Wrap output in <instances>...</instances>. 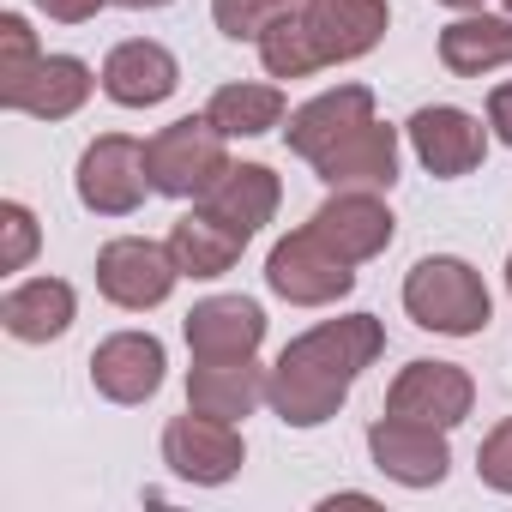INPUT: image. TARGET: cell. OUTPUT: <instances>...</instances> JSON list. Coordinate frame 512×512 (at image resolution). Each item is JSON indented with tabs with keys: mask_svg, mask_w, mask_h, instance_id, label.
Here are the masks:
<instances>
[{
	"mask_svg": "<svg viewBox=\"0 0 512 512\" xmlns=\"http://www.w3.org/2000/svg\"><path fill=\"white\" fill-rule=\"evenodd\" d=\"M470 404H476V386L458 362H410L386 392L392 416H410L428 428H458L470 416Z\"/></svg>",
	"mask_w": 512,
	"mask_h": 512,
	"instance_id": "obj_10",
	"label": "cell"
},
{
	"mask_svg": "<svg viewBox=\"0 0 512 512\" xmlns=\"http://www.w3.org/2000/svg\"><path fill=\"white\" fill-rule=\"evenodd\" d=\"M37 217H31V205H19V199H7L0 205V272H25L31 266V253H37Z\"/></svg>",
	"mask_w": 512,
	"mask_h": 512,
	"instance_id": "obj_28",
	"label": "cell"
},
{
	"mask_svg": "<svg viewBox=\"0 0 512 512\" xmlns=\"http://www.w3.org/2000/svg\"><path fill=\"white\" fill-rule=\"evenodd\" d=\"M79 314V296L67 278H25L13 284L7 296H0V326H7V338L19 344H49L73 326Z\"/></svg>",
	"mask_w": 512,
	"mask_h": 512,
	"instance_id": "obj_18",
	"label": "cell"
},
{
	"mask_svg": "<svg viewBox=\"0 0 512 512\" xmlns=\"http://www.w3.org/2000/svg\"><path fill=\"white\" fill-rule=\"evenodd\" d=\"M73 181H79V205L97 211V217H133V211L145 205V193H157V187H151V157H145V145L127 139V133L91 139Z\"/></svg>",
	"mask_w": 512,
	"mask_h": 512,
	"instance_id": "obj_5",
	"label": "cell"
},
{
	"mask_svg": "<svg viewBox=\"0 0 512 512\" xmlns=\"http://www.w3.org/2000/svg\"><path fill=\"white\" fill-rule=\"evenodd\" d=\"M205 121L223 139H260V133L284 127V91L278 85H223V91H211Z\"/></svg>",
	"mask_w": 512,
	"mask_h": 512,
	"instance_id": "obj_24",
	"label": "cell"
},
{
	"mask_svg": "<svg viewBox=\"0 0 512 512\" xmlns=\"http://www.w3.org/2000/svg\"><path fill=\"white\" fill-rule=\"evenodd\" d=\"M308 223H314V235L326 247L344 253L350 266H362V260H374V253L392 247V211H386L380 193H362V187H338Z\"/></svg>",
	"mask_w": 512,
	"mask_h": 512,
	"instance_id": "obj_14",
	"label": "cell"
},
{
	"mask_svg": "<svg viewBox=\"0 0 512 512\" xmlns=\"http://www.w3.org/2000/svg\"><path fill=\"white\" fill-rule=\"evenodd\" d=\"M506 290H512V260H506Z\"/></svg>",
	"mask_w": 512,
	"mask_h": 512,
	"instance_id": "obj_34",
	"label": "cell"
},
{
	"mask_svg": "<svg viewBox=\"0 0 512 512\" xmlns=\"http://www.w3.org/2000/svg\"><path fill=\"white\" fill-rule=\"evenodd\" d=\"M181 266L169 241H145V235H115L103 253H97V290L127 308V314H145V308H163L169 290H175Z\"/></svg>",
	"mask_w": 512,
	"mask_h": 512,
	"instance_id": "obj_6",
	"label": "cell"
},
{
	"mask_svg": "<svg viewBox=\"0 0 512 512\" xmlns=\"http://www.w3.org/2000/svg\"><path fill=\"white\" fill-rule=\"evenodd\" d=\"M476 476H482L494 494H512V416L482 440V452H476Z\"/></svg>",
	"mask_w": 512,
	"mask_h": 512,
	"instance_id": "obj_29",
	"label": "cell"
},
{
	"mask_svg": "<svg viewBox=\"0 0 512 512\" xmlns=\"http://www.w3.org/2000/svg\"><path fill=\"white\" fill-rule=\"evenodd\" d=\"M43 61L37 49V31L19 19V13H0V97H7L13 85H25V73Z\"/></svg>",
	"mask_w": 512,
	"mask_h": 512,
	"instance_id": "obj_27",
	"label": "cell"
},
{
	"mask_svg": "<svg viewBox=\"0 0 512 512\" xmlns=\"http://www.w3.org/2000/svg\"><path fill=\"white\" fill-rule=\"evenodd\" d=\"M386 350V332L374 314H350V320H326L314 332H302L272 380H266V404L290 422V428H320L338 416V404L350 398V386L362 380V368Z\"/></svg>",
	"mask_w": 512,
	"mask_h": 512,
	"instance_id": "obj_1",
	"label": "cell"
},
{
	"mask_svg": "<svg viewBox=\"0 0 512 512\" xmlns=\"http://www.w3.org/2000/svg\"><path fill=\"white\" fill-rule=\"evenodd\" d=\"M260 61H266V73L272 79H308V73H320L326 61H320V49H314V37H308V25H302V7L296 13H284L266 37H260Z\"/></svg>",
	"mask_w": 512,
	"mask_h": 512,
	"instance_id": "obj_25",
	"label": "cell"
},
{
	"mask_svg": "<svg viewBox=\"0 0 512 512\" xmlns=\"http://www.w3.org/2000/svg\"><path fill=\"white\" fill-rule=\"evenodd\" d=\"M91 67L79 61V55H43L31 73H25V85H13L7 103L13 115H37V121H67V115H79L85 109V97H91Z\"/></svg>",
	"mask_w": 512,
	"mask_h": 512,
	"instance_id": "obj_17",
	"label": "cell"
},
{
	"mask_svg": "<svg viewBox=\"0 0 512 512\" xmlns=\"http://www.w3.org/2000/svg\"><path fill=\"white\" fill-rule=\"evenodd\" d=\"M386 19H392L386 0H302V25H308L326 67L362 61L386 37Z\"/></svg>",
	"mask_w": 512,
	"mask_h": 512,
	"instance_id": "obj_15",
	"label": "cell"
},
{
	"mask_svg": "<svg viewBox=\"0 0 512 512\" xmlns=\"http://www.w3.org/2000/svg\"><path fill=\"white\" fill-rule=\"evenodd\" d=\"M175 85H181V61L151 37L115 43L103 61V97L121 109H157L163 97H175Z\"/></svg>",
	"mask_w": 512,
	"mask_h": 512,
	"instance_id": "obj_16",
	"label": "cell"
},
{
	"mask_svg": "<svg viewBox=\"0 0 512 512\" xmlns=\"http://www.w3.org/2000/svg\"><path fill=\"white\" fill-rule=\"evenodd\" d=\"M314 175L326 181V187H362V193H386L392 181H398V127H380V121H368V127H356L326 163H314Z\"/></svg>",
	"mask_w": 512,
	"mask_h": 512,
	"instance_id": "obj_19",
	"label": "cell"
},
{
	"mask_svg": "<svg viewBox=\"0 0 512 512\" xmlns=\"http://www.w3.org/2000/svg\"><path fill=\"white\" fill-rule=\"evenodd\" d=\"M163 464L181 482H193V488H217V482H229L247 464V446H241L235 422H217L205 410H187V416H175L163 428Z\"/></svg>",
	"mask_w": 512,
	"mask_h": 512,
	"instance_id": "obj_7",
	"label": "cell"
},
{
	"mask_svg": "<svg viewBox=\"0 0 512 512\" xmlns=\"http://www.w3.org/2000/svg\"><path fill=\"white\" fill-rule=\"evenodd\" d=\"M115 7H127V13H157V7H169V0H115Z\"/></svg>",
	"mask_w": 512,
	"mask_h": 512,
	"instance_id": "obj_32",
	"label": "cell"
},
{
	"mask_svg": "<svg viewBox=\"0 0 512 512\" xmlns=\"http://www.w3.org/2000/svg\"><path fill=\"white\" fill-rule=\"evenodd\" d=\"M37 7L49 13V19H61V25H85V19H97L109 0H37Z\"/></svg>",
	"mask_w": 512,
	"mask_h": 512,
	"instance_id": "obj_30",
	"label": "cell"
},
{
	"mask_svg": "<svg viewBox=\"0 0 512 512\" xmlns=\"http://www.w3.org/2000/svg\"><path fill=\"white\" fill-rule=\"evenodd\" d=\"M446 7H458V13H476V7H482V0H446Z\"/></svg>",
	"mask_w": 512,
	"mask_h": 512,
	"instance_id": "obj_33",
	"label": "cell"
},
{
	"mask_svg": "<svg viewBox=\"0 0 512 512\" xmlns=\"http://www.w3.org/2000/svg\"><path fill=\"white\" fill-rule=\"evenodd\" d=\"M374 121V91L368 85H338V91H320L314 103H302L296 115H290V127H284V139H290V151L302 157V163H326L356 127H368Z\"/></svg>",
	"mask_w": 512,
	"mask_h": 512,
	"instance_id": "obj_12",
	"label": "cell"
},
{
	"mask_svg": "<svg viewBox=\"0 0 512 512\" xmlns=\"http://www.w3.org/2000/svg\"><path fill=\"white\" fill-rule=\"evenodd\" d=\"M266 368L253 362H193L187 374V410H205L217 422H241L266 404Z\"/></svg>",
	"mask_w": 512,
	"mask_h": 512,
	"instance_id": "obj_20",
	"label": "cell"
},
{
	"mask_svg": "<svg viewBox=\"0 0 512 512\" xmlns=\"http://www.w3.org/2000/svg\"><path fill=\"white\" fill-rule=\"evenodd\" d=\"M278 199H284V187H278V175H272L266 163H235V169H229V175H223V181H217L199 205L253 241V235H260V229L272 223Z\"/></svg>",
	"mask_w": 512,
	"mask_h": 512,
	"instance_id": "obj_22",
	"label": "cell"
},
{
	"mask_svg": "<svg viewBox=\"0 0 512 512\" xmlns=\"http://www.w3.org/2000/svg\"><path fill=\"white\" fill-rule=\"evenodd\" d=\"M500 7H506V13H512V0H500Z\"/></svg>",
	"mask_w": 512,
	"mask_h": 512,
	"instance_id": "obj_35",
	"label": "cell"
},
{
	"mask_svg": "<svg viewBox=\"0 0 512 512\" xmlns=\"http://www.w3.org/2000/svg\"><path fill=\"white\" fill-rule=\"evenodd\" d=\"M368 452H374V470H386L404 488H434V482H446V464H452L446 428H428V422H410L392 410L368 428Z\"/></svg>",
	"mask_w": 512,
	"mask_h": 512,
	"instance_id": "obj_9",
	"label": "cell"
},
{
	"mask_svg": "<svg viewBox=\"0 0 512 512\" xmlns=\"http://www.w3.org/2000/svg\"><path fill=\"white\" fill-rule=\"evenodd\" d=\"M488 127H494L500 145H512V79L488 91Z\"/></svg>",
	"mask_w": 512,
	"mask_h": 512,
	"instance_id": "obj_31",
	"label": "cell"
},
{
	"mask_svg": "<svg viewBox=\"0 0 512 512\" xmlns=\"http://www.w3.org/2000/svg\"><path fill=\"white\" fill-rule=\"evenodd\" d=\"M241 247H247V235L229 229L223 217H211L205 205L187 211V217H175V229H169V253H175L181 278H223L241 260Z\"/></svg>",
	"mask_w": 512,
	"mask_h": 512,
	"instance_id": "obj_23",
	"label": "cell"
},
{
	"mask_svg": "<svg viewBox=\"0 0 512 512\" xmlns=\"http://www.w3.org/2000/svg\"><path fill=\"white\" fill-rule=\"evenodd\" d=\"M302 0H211V19L229 43H260L284 13H296Z\"/></svg>",
	"mask_w": 512,
	"mask_h": 512,
	"instance_id": "obj_26",
	"label": "cell"
},
{
	"mask_svg": "<svg viewBox=\"0 0 512 512\" xmlns=\"http://www.w3.org/2000/svg\"><path fill=\"white\" fill-rule=\"evenodd\" d=\"M145 157H151V187L169 193V199H205L235 163H229V139L205 121V115H187V121H169L145 139Z\"/></svg>",
	"mask_w": 512,
	"mask_h": 512,
	"instance_id": "obj_3",
	"label": "cell"
},
{
	"mask_svg": "<svg viewBox=\"0 0 512 512\" xmlns=\"http://www.w3.org/2000/svg\"><path fill=\"white\" fill-rule=\"evenodd\" d=\"M404 314L422 326V332H440V338H476L488 320H494V302H488V284L470 260H452V253H434V260H416L410 278H404Z\"/></svg>",
	"mask_w": 512,
	"mask_h": 512,
	"instance_id": "obj_2",
	"label": "cell"
},
{
	"mask_svg": "<svg viewBox=\"0 0 512 512\" xmlns=\"http://www.w3.org/2000/svg\"><path fill=\"white\" fill-rule=\"evenodd\" d=\"M163 368H169V356H163V344L151 332H115V338H103L91 350V386L109 404H145V398H157Z\"/></svg>",
	"mask_w": 512,
	"mask_h": 512,
	"instance_id": "obj_13",
	"label": "cell"
},
{
	"mask_svg": "<svg viewBox=\"0 0 512 512\" xmlns=\"http://www.w3.org/2000/svg\"><path fill=\"white\" fill-rule=\"evenodd\" d=\"M404 133H410L416 163H422L428 175H440V181H458V175L482 169V157H488V127H482L476 115L452 109V103H428V109H416Z\"/></svg>",
	"mask_w": 512,
	"mask_h": 512,
	"instance_id": "obj_8",
	"label": "cell"
},
{
	"mask_svg": "<svg viewBox=\"0 0 512 512\" xmlns=\"http://www.w3.org/2000/svg\"><path fill=\"white\" fill-rule=\"evenodd\" d=\"M266 284H272V296H284L296 308H332V302H344L356 290V266L314 235V223H302L272 247Z\"/></svg>",
	"mask_w": 512,
	"mask_h": 512,
	"instance_id": "obj_4",
	"label": "cell"
},
{
	"mask_svg": "<svg viewBox=\"0 0 512 512\" xmlns=\"http://www.w3.org/2000/svg\"><path fill=\"white\" fill-rule=\"evenodd\" d=\"M260 344H266V308L253 296H211L187 314L193 362H253Z\"/></svg>",
	"mask_w": 512,
	"mask_h": 512,
	"instance_id": "obj_11",
	"label": "cell"
},
{
	"mask_svg": "<svg viewBox=\"0 0 512 512\" xmlns=\"http://www.w3.org/2000/svg\"><path fill=\"white\" fill-rule=\"evenodd\" d=\"M440 61L446 73L458 79H482V73H500L512 67V13H464L440 31Z\"/></svg>",
	"mask_w": 512,
	"mask_h": 512,
	"instance_id": "obj_21",
	"label": "cell"
}]
</instances>
